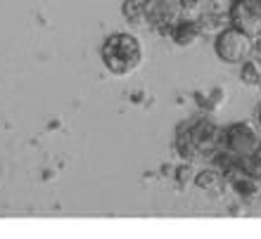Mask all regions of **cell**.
<instances>
[{"mask_svg":"<svg viewBox=\"0 0 261 239\" xmlns=\"http://www.w3.org/2000/svg\"><path fill=\"white\" fill-rule=\"evenodd\" d=\"M221 147V128L209 116H193L176 128V152L183 159H212Z\"/></svg>","mask_w":261,"mask_h":239,"instance_id":"1","label":"cell"},{"mask_svg":"<svg viewBox=\"0 0 261 239\" xmlns=\"http://www.w3.org/2000/svg\"><path fill=\"white\" fill-rule=\"evenodd\" d=\"M100 57L107 71H112L114 76H128L143 64V45L133 34L119 31L105 38Z\"/></svg>","mask_w":261,"mask_h":239,"instance_id":"2","label":"cell"},{"mask_svg":"<svg viewBox=\"0 0 261 239\" xmlns=\"http://www.w3.org/2000/svg\"><path fill=\"white\" fill-rule=\"evenodd\" d=\"M214 52L226 64H245L254 52V38L228 24L214 38Z\"/></svg>","mask_w":261,"mask_h":239,"instance_id":"3","label":"cell"},{"mask_svg":"<svg viewBox=\"0 0 261 239\" xmlns=\"http://www.w3.org/2000/svg\"><path fill=\"white\" fill-rule=\"evenodd\" d=\"M261 137L259 130L252 126L249 121H238L230 123L226 128L221 130V150H228L235 157H249L259 150Z\"/></svg>","mask_w":261,"mask_h":239,"instance_id":"4","label":"cell"},{"mask_svg":"<svg viewBox=\"0 0 261 239\" xmlns=\"http://www.w3.org/2000/svg\"><path fill=\"white\" fill-rule=\"evenodd\" d=\"M228 24L240 28L249 38L261 36V0H230Z\"/></svg>","mask_w":261,"mask_h":239,"instance_id":"5","label":"cell"},{"mask_svg":"<svg viewBox=\"0 0 261 239\" xmlns=\"http://www.w3.org/2000/svg\"><path fill=\"white\" fill-rule=\"evenodd\" d=\"M180 3L176 0H150L147 12H145V26L157 31V34H169V28L176 24L180 17Z\"/></svg>","mask_w":261,"mask_h":239,"instance_id":"6","label":"cell"},{"mask_svg":"<svg viewBox=\"0 0 261 239\" xmlns=\"http://www.w3.org/2000/svg\"><path fill=\"white\" fill-rule=\"evenodd\" d=\"M202 34H204V31H202V26H199V21L195 19V17H178L166 36H169L176 45H180V48H190L193 43H197V38Z\"/></svg>","mask_w":261,"mask_h":239,"instance_id":"7","label":"cell"},{"mask_svg":"<svg viewBox=\"0 0 261 239\" xmlns=\"http://www.w3.org/2000/svg\"><path fill=\"white\" fill-rule=\"evenodd\" d=\"M147 3H150V0H124V3H121V12H124L126 21H130L133 26H145Z\"/></svg>","mask_w":261,"mask_h":239,"instance_id":"8","label":"cell"},{"mask_svg":"<svg viewBox=\"0 0 261 239\" xmlns=\"http://www.w3.org/2000/svg\"><path fill=\"white\" fill-rule=\"evenodd\" d=\"M230 185H233V190L245 199H252L256 194V190H259V180L247 175V173H240V175L230 178Z\"/></svg>","mask_w":261,"mask_h":239,"instance_id":"9","label":"cell"},{"mask_svg":"<svg viewBox=\"0 0 261 239\" xmlns=\"http://www.w3.org/2000/svg\"><path fill=\"white\" fill-rule=\"evenodd\" d=\"M240 78L247 85H261V59L259 57H249L245 64H240Z\"/></svg>","mask_w":261,"mask_h":239,"instance_id":"10","label":"cell"},{"mask_svg":"<svg viewBox=\"0 0 261 239\" xmlns=\"http://www.w3.org/2000/svg\"><path fill=\"white\" fill-rule=\"evenodd\" d=\"M178 3L183 12H188L190 17H199V14H204V12L219 10L221 0H178Z\"/></svg>","mask_w":261,"mask_h":239,"instance_id":"11","label":"cell"},{"mask_svg":"<svg viewBox=\"0 0 261 239\" xmlns=\"http://www.w3.org/2000/svg\"><path fill=\"white\" fill-rule=\"evenodd\" d=\"M197 185L199 187H214V185H219L221 183V178H223V175H221V173H202V175H197Z\"/></svg>","mask_w":261,"mask_h":239,"instance_id":"12","label":"cell"},{"mask_svg":"<svg viewBox=\"0 0 261 239\" xmlns=\"http://www.w3.org/2000/svg\"><path fill=\"white\" fill-rule=\"evenodd\" d=\"M252 55L261 59V36H259V38H254V52H252Z\"/></svg>","mask_w":261,"mask_h":239,"instance_id":"13","label":"cell"},{"mask_svg":"<svg viewBox=\"0 0 261 239\" xmlns=\"http://www.w3.org/2000/svg\"><path fill=\"white\" fill-rule=\"evenodd\" d=\"M254 118H256V123L261 126V102H259V107H256V111H254Z\"/></svg>","mask_w":261,"mask_h":239,"instance_id":"14","label":"cell"}]
</instances>
